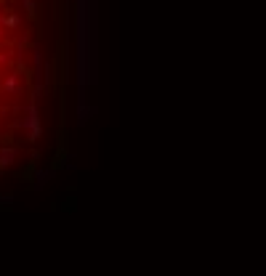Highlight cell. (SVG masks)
I'll list each match as a JSON object with an SVG mask.
<instances>
[{
  "label": "cell",
  "instance_id": "obj_2",
  "mask_svg": "<svg viewBox=\"0 0 266 276\" xmlns=\"http://www.w3.org/2000/svg\"><path fill=\"white\" fill-rule=\"evenodd\" d=\"M0 35H3V32H0Z\"/></svg>",
  "mask_w": 266,
  "mask_h": 276
},
{
  "label": "cell",
  "instance_id": "obj_1",
  "mask_svg": "<svg viewBox=\"0 0 266 276\" xmlns=\"http://www.w3.org/2000/svg\"><path fill=\"white\" fill-rule=\"evenodd\" d=\"M0 61H5V56H0Z\"/></svg>",
  "mask_w": 266,
  "mask_h": 276
}]
</instances>
